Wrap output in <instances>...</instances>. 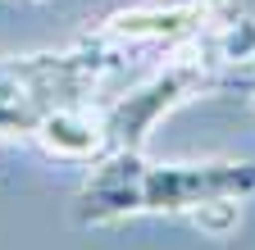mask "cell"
I'll list each match as a JSON object with an SVG mask.
<instances>
[{"instance_id":"obj_3","label":"cell","mask_w":255,"mask_h":250,"mask_svg":"<svg viewBox=\"0 0 255 250\" xmlns=\"http://www.w3.org/2000/svg\"><path fill=\"white\" fill-rule=\"evenodd\" d=\"M27 141H37L50 160H78V164H91L96 155H105V132H101V114H91L87 105H64V109H50L37 132Z\"/></svg>"},{"instance_id":"obj_1","label":"cell","mask_w":255,"mask_h":250,"mask_svg":"<svg viewBox=\"0 0 255 250\" xmlns=\"http://www.w3.org/2000/svg\"><path fill=\"white\" fill-rule=\"evenodd\" d=\"M246 196H255V160L159 164L146 150H105L87 164L73 214L82 228H110L137 214H164L191 218L210 232H228Z\"/></svg>"},{"instance_id":"obj_5","label":"cell","mask_w":255,"mask_h":250,"mask_svg":"<svg viewBox=\"0 0 255 250\" xmlns=\"http://www.w3.org/2000/svg\"><path fill=\"white\" fill-rule=\"evenodd\" d=\"M164 5H178V0H164Z\"/></svg>"},{"instance_id":"obj_4","label":"cell","mask_w":255,"mask_h":250,"mask_svg":"<svg viewBox=\"0 0 255 250\" xmlns=\"http://www.w3.org/2000/svg\"><path fill=\"white\" fill-rule=\"evenodd\" d=\"M242 91H246L251 105H255V59H251V69H246V78H242Z\"/></svg>"},{"instance_id":"obj_2","label":"cell","mask_w":255,"mask_h":250,"mask_svg":"<svg viewBox=\"0 0 255 250\" xmlns=\"http://www.w3.org/2000/svg\"><path fill=\"white\" fill-rule=\"evenodd\" d=\"M110 69H119L114 55L91 37H78L64 50L0 59V137H32L50 109L87 105Z\"/></svg>"}]
</instances>
